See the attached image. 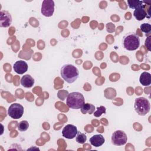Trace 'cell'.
<instances>
[{"mask_svg": "<svg viewBox=\"0 0 151 151\" xmlns=\"http://www.w3.org/2000/svg\"><path fill=\"white\" fill-rule=\"evenodd\" d=\"M54 2L52 0H44L42 1L41 12L47 17H51L54 12Z\"/></svg>", "mask_w": 151, "mask_h": 151, "instance_id": "52a82bcc", "label": "cell"}, {"mask_svg": "<svg viewBox=\"0 0 151 151\" xmlns=\"http://www.w3.org/2000/svg\"><path fill=\"white\" fill-rule=\"evenodd\" d=\"M146 4L136 9L133 12V16L138 21H142L147 17V11L145 9Z\"/></svg>", "mask_w": 151, "mask_h": 151, "instance_id": "8fae6325", "label": "cell"}, {"mask_svg": "<svg viewBox=\"0 0 151 151\" xmlns=\"http://www.w3.org/2000/svg\"><path fill=\"white\" fill-rule=\"evenodd\" d=\"M21 84L25 88H30L34 84V79L29 74L24 75L21 79Z\"/></svg>", "mask_w": 151, "mask_h": 151, "instance_id": "4fadbf2b", "label": "cell"}, {"mask_svg": "<svg viewBox=\"0 0 151 151\" xmlns=\"http://www.w3.org/2000/svg\"><path fill=\"white\" fill-rule=\"evenodd\" d=\"M106 113V108L105 107L101 106L100 107H97V110L96 111H94L93 114L96 117H99L101 116L103 114Z\"/></svg>", "mask_w": 151, "mask_h": 151, "instance_id": "d6986e66", "label": "cell"}, {"mask_svg": "<svg viewBox=\"0 0 151 151\" xmlns=\"http://www.w3.org/2000/svg\"><path fill=\"white\" fill-rule=\"evenodd\" d=\"M24 107L19 103H12L9 107L8 114L14 119L21 118L24 114Z\"/></svg>", "mask_w": 151, "mask_h": 151, "instance_id": "5b68a950", "label": "cell"}, {"mask_svg": "<svg viewBox=\"0 0 151 151\" xmlns=\"http://www.w3.org/2000/svg\"><path fill=\"white\" fill-rule=\"evenodd\" d=\"M127 136L122 130H116L111 135L112 143L116 146H122L126 143Z\"/></svg>", "mask_w": 151, "mask_h": 151, "instance_id": "8992f818", "label": "cell"}, {"mask_svg": "<svg viewBox=\"0 0 151 151\" xmlns=\"http://www.w3.org/2000/svg\"><path fill=\"white\" fill-rule=\"evenodd\" d=\"M140 27L141 30L146 34L150 33L151 31V25L150 24H148V23L142 24Z\"/></svg>", "mask_w": 151, "mask_h": 151, "instance_id": "ffe728a7", "label": "cell"}, {"mask_svg": "<svg viewBox=\"0 0 151 151\" xmlns=\"http://www.w3.org/2000/svg\"><path fill=\"white\" fill-rule=\"evenodd\" d=\"M140 83L144 86H149L151 84V75L148 72H143L139 77Z\"/></svg>", "mask_w": 151, "mask_h": 151, "instance_id": "5bb4252c", "label": "cell"}, {"mask_svg": "<svg viewBox=\"0 0 151 151\" xmlns=\"http://www.w3.org/2000/svg\"><path fill=\"white\" fill-rule=\"evenodd\" d=\"M134 108L136 112L140 116H145L150 109V104L149 100L143 97H140L136 99L134 104Z\"/></svg>", "mask_w": 151, "mask_h": 151, "instance_id": "3957f363", "label": "cell"}, {"mask_svg": "<svg viewBox=\"0 0 151 151\" xmlns=\"http://www.w3.org/2000/svg\"><path fill=\"white\" fill-rule=\"evenodd\" d=\"M84 103V97L80 92H71L67 96L66 104L68 107L72 109H81Z\"/></svg>", "mask_w": 151, "mask_h": 151, "instance_id": "7a4b0ae2", "label": "cell"}, {"mask_svg": "<svg viewBox=\"0 0 151 151\" xmlns=\"http://www.w3.org/2000/svg\"><path fill=\"white\" fill-rule=\"evenodd\" d=\"M12 17L11 14L6 11L2 10L0 12V27H8L12 23Z\"/></svg>", "mask_w": 151, "mask_h": 151, "instance_id": "9c48e42d", "label": "cell"}, {"mask_svg": "<svg viewBox=\"0 0 151 151\" xmlns=\"http://www.w3.org/2000/svg\"><path fill=\"white\" fill-rule=\"evenodd\" d=\"M127 4L130 8L131 9H137L143 5V1H138V0H128Z\"/></svg>", "mask_w": 151, "mask_h": 151, "instance_id": "2e32d148", "label": "cell"}, {"mask_svg": "<svg viewBox=\"0 0 151 151\" xmlns=\"http://www.w3.org/2000/svg\"><path fill=\"white\" fill-rule=\"evenodd\" d=\"M28 64L25 61L23 60H19L14 63L13 68L17 73L22 74L28 70Z\"/></svg>", "mask_w": 151, "mask_h": 151, "instance_id": "30bf717a", "label": "cell"}, {"mask_svg": "<svg viewBox=\"0 0 151 151\" xmlns=\"http://www.w3.org/2000/svg\"><path fill=\"white\" fill-rule=\"evenodd\" d=\"M145 46L147 47V50L150 51H151V49H150V36H149L147 39L145 41Z\"/></svg>", "mask_w": 151, "mask_h": 151, "instance_id": "44dd1931", "label": "cell"}, {"mask_svg": "<svg viewBox=\"0 0 151 151\" xmlns=\"http://www.w3.org/2000/svg\"><path fill=\"white\" fill-rule=\"evenodd\" d=\"M94 110L95 106L93 104L90 103H84L81 108V111L84 114L87 113L91 114L92 113H94Z\"/></svg>", "mask_w": 151, "mask_h": 151, "instance_id": "9a60e30c", "label": "cell"}, {"mask_svg": "<svg viewBox=\"0 0 151 151\" xmlns=\"http://www.w3.org/2000/svg\"><path fill=\"white\" fill-rule=\"evenodd\" d=\"M90 143L94 147L101 146L105 142L104 137L101 134H95L90 138Z\"/></svg>", "mask_w": 151, "mask_h": 151, "instance_id": "7c38bea8", "label": "cell"}, {"mask_svg": "<svg viewBox=\"0 0 151 151\" xmlns=\"http://www.w3.org/2000/svg\"><path fill=\"white\" fill-rule=\"evenodd\" d=\"M78 133L77 127L73 124H67L62 130L63 136L66 139H72L74 138Z\"/></svg>", "mask_w": 151, "mask_h": 151, "instance_id": "ba28073f", "label": "cell"}, {"mask_svg": "<svg viewBox=\"0 0 151 151\" xmlns=\"http://www.w3.org/2000/svg\"><path fill=\"white\" fill-rule=\"evenodd\" d=\"M123 45L125 49L129 51L137 50L140 45V38L135 34H130L123 40Z\"/></svg>", "mask_w": 151, "mask_h": 151, "instance_id": "277c9868", "label": "cell"}, {"mask_svg": "<svg viewBox=\"0 0 151 151\" xmlns=\"http://www.w3.org/2000/svg\"><path fill=\"white\" fill-rule=\"evenodd\" d=\"M60 73L64 80L69 84L75 82L79 76L77 68L70 64L64 65L61 68Z\"/></svg>", "mask_w": 151, "mask_h": 151, "instance_id": "6da1fadb", "label": "cell"}, {"mask_svg": "<svg viewBox=\"0 0 151 151\" xmlns=\"http://www.w3.org/2000/svg\"><path fill=\"white\" fill-rule=\"evenodd\" d=\"M76 142L78 143L83 144V143H85V142L87 140V136H86L85 134L78 132V133H77V134L76 135Z\"/></svg>", "mask_w": 151, "mask_h": 151, "instance_id": "e0dca14e", "label": "cell"}, {"mask_svg": "<svg viewBox=\"0 0 151 151\" xmlns=\"http://www.w3.org/2000/svg\"><path fill=\"white\" fill-rule=\"evenodd\" d=\"M29 127V123L26 120L20 122L18 124V129L21 132L26 131Z\"/></svg>", "mask_w": 151, "mask_h": 151, "instance_id": "ac0fdd59", "label": "cell"}]
</instances>
